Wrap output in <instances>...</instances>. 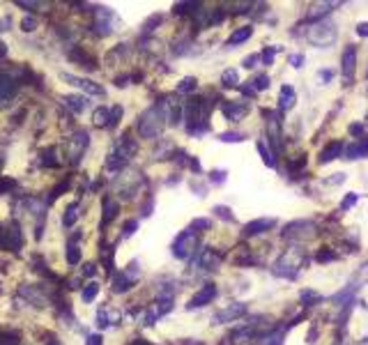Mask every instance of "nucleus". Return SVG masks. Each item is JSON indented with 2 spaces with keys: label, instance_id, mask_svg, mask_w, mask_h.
<instances>
[{
  "label": "nucleus",
  "instance_id": "nucleus-1",
  "mask_svg": "<svg viewBox=\"0 0 368 345\" xmlns=\"http://www.w3.org/2000/svg\"><path fill=\"white\" fill-rule=\"evenodd\" d=\"M184 115H187V131L194 136H200L209 131V104L200 97H191L184 106Z\"/></svg>",
  "mask_w": 368,
  "mask_h": 345
},
{
  "label": "nucleus",
  "instance_id": "nucleus-2",
  "mask_svg": "<svg viewBox=\"0 0 368 345\" xmlns=\"http://www.w3.org/2000/svg\"><path fill=\"white\" fill-rule=\"evenodd\" d=\"M166 125V113H164V104H157L152 106V108H148L143 115H140L138 120V131L143 138H157V136L161 134V129H164Z\"/></svg>",
  "mask_w": 368,
  "mask_h": 345
},
{
  "label": "nucleus",
  "instance_id": "nucleus-3",
  "mask_svg": "<svg viewBox=\"0 0 368 345\" xmlns=\"http://www.w3.org/2000/svg\"><path fill=\"white\" fill-rule=\"evenodd\" d=\"M339 37V30H336V23L329 19L318 21V23H311V28L306 30V40L313 46H320V49H329V46L336 42Z\"/></svg>",
  "mask_w": 368,
  "mask_h": 345
},
{
  "label": "nucleus",
  "instance_id": "nucleus-4",
  "mask_svg": "<svg viewBox=\"0 0 368 345\" xmlns=\"http://www.w3.org/2000/svg\"><path fill=\"white\" fill-rule=\"evenodd\" d=\"M198 246H200V235L196 233V230L187 228L184 233H179V235L175 237L173 255H175V258H179V260H189V258H194V255H196Z\"/></svg>",
  "mask_w": 368,
  "mask_h": 345
},
{
  "label": "nucleus",
  "instance_id": "nucleus-5",
  "mask_svg": "<svg viewBox=\"0 0 368 345\" xmlns=\"http://www.w3.org/2000/svg\"><path fill=\"white\" fill-rule=\"evenodd\" d=\"M134 152H136V143L129 138V134L120 136L118 143H115V147H113V152H111V157H108V168L111 170H120L127 161L131 159V157H134Z\"/></svg>",
  "mask_w": 368,
  "mask_h": 345
},
{
  "label": "nucleus",
  "instance_id": "nucleus-6",
  "mask_svg": "<svg viewBox=\"0 0 368 345\" xmlns=\"http://www.w3.org/2000/svg\"><path fill=\"white\" fill-rule=\"evenodd\" d=\"M299 265H302V251L299 249H290L281 255L276 265H274V274L283 276V279H295L299 272Z\"/></svg>",
  "mask_w": 368,
  "mask_h": 345
},
{
  "label": "nucleus",
  "instance_id": "nucleus-7",
  "mask_svg": "<svg viewBox=\"0 0 368 345\" xmlns=\"http://www.w3.org/2000/svg\"><path fill=\"white\" fill-rule=\"evenodd\" d=\"M313 230H315V223L309 219H302V221H292V223L285 225V230L281 233V235L285 237V240H306V237L313 235Z\"/></svg>",
  "mask_w": 368,
  "mask_h": 345
},
{
  "label": "nucleus",
  "instance_id": "nucleus-8",
  "mask_svg": "<svg viewBox=\"0 0 368 345\" xmlns=\"http://www.w3.org/2000/svg\"><path fill=\"white\" fill-rule=\"evenodd\" d=\"M357 69V49L354 46H345L343 55H341V74H343L345 83H350Z\"/></svg>",
  "mask_w": 368,
  "mask_h": 345
},
{
  "label": "nucleus",
  "instance_id": "nucleus-9",
  "mask_svg": "<svg viewBox=\"0 0 368 345\" xmlns=\"http://www.w3.org/2000/svg\"><path fill=\"white\" fill-rule=\"evenodd\" d=\"M214 297H216V285H214V283H205L203 288H200V290L189 299L187 309H189V311H196V309H200V306L209 304V301H212Z\"/></svg>",
  "mask_w": 368,
  "mask_h": 345
},
{
  "label": "nucleus",
  "instance_id": "nucleus-10",
  "mask_svg": "<svg viewBox=\"0 0 368 345\" xmlns=\"http://www.w3.org/2000/svg\"><path fill=\"white\" fill-rule=\"evenodd\" d=\"M244 313H246V304L237 301V304H230L228 309L214 313L212 320H214V325H226V322H233V320H237V318H242Z\"/></svg>",
  "mask_w": 368,
  "mask_h": 345
},
{
  "label": "nucleus",
  "instance_id": "nucleus-11",
  "mask_svg": "<svg viewBox=\"0 0 368 345\" xmlns=\"http://www.w3.org/2000/svg\"><path fill=\"white\" fill-rule=\"evenodd\" d=\"M168 311H173V297H161V299H157L152 304V309L148 311V315H145V325H155L157 318L166 315Z\"/></svg>",
  "mask_w": 368,
  "mask_h": 345
},
{
  "label": "nucleus",
  "instance_id": "nucleus-12",
  "mask_svg": "<svg viewBox=\"0 0 368 345\" xmlns=\"http://www.w3.org/2000/svg\"><path fill=\"white\" fill-rule=\"evenodd\" d=\"M276 225V219H253L244 225V237H253V235H263L267 230H272Z\"/></svg>",
  "mask_w": 368,
  "mask_h": 345
},
{
  "label": "nucleus",
  "instance_id": "nucleus-13",
  "mask_svg": "<svg viewBox=\"0 0 368 345\" xmlns=\"http://www.w3.org/2000/svg\"><path fill=\"white\" fill-rule=\"evenodd\" d=\"M221 110H224L226 120L230 122H239L244 118V115L249 113V106L242 104V101H226L224 106H221Z\"/></svg>",
  "mask_w": 368,
  "mask_h": 345
},
{
  "label": "nucleus",
  "instance_id": "nucleus-14",
  "mask_svg": "<svg viewBox=\"0 0 368 345\" xmlns=\"http://www.w3.org/2000/svg\"><path fill=\"white\" fill-rule=\"evenodd\" d=\"M161 104H164V110H166V120L173 127L179 125V120H182V106H179V101L173 97V99H166Z\"/></svg>",
  "mask_w": 368,
  "mask_h": 345
},
{
  "label": "nucleus",
  "instance_id": "nucleus-15",
  "mask_svg": "<svg viewBox=\"0 0 368 345\" xmlns=\"http://www.w3.org/2000/svg\"><path fill=\"white\" fill-rule=\"evenodd\" d=\"M334 7H336V3H318V5H313V7L309 10L306 19L313 21V23H318V21H324V16L332 14Z\"/></svg>",
  "mask_w": 368,
  "mask_h": 345
},
{
  "label": "nucleus",
  "instance_id": "nucleus-16",
  "mask_svg": "<svg viewBox=\"0 0 368 345\" xmlns=\"http://www.w3.org/2000/svg\"><path fill=\"white\" fill-rule=\"evenodd\" d=\"M297 101V95H295V88L292 85H281V92H279V110H290Z\"/></svg>",
  "mask_w": 368,
  "mask_h": 345
},
{
  "label": "nucleus",
  "instance_id": "nucleus-17",
  "mask_svg": "<svg viewBox=\"0 0 368 345\" xmlns=\"http://www.w3.org/2000/svg\"><path fill=\"white\" fill-rule=\"evenodd\" d=\"M219 265H221V255L216 253V251H212V249H205V253L200 255V262H198L200 270L214 272V270H219Z\"/></svg>",
  "mask_w": 368,
  "mask_h": 345
},
{
  "label": "nucleus",
  "instance_id": "nucleus-18",
  "mask_svg": "<svg viewBox=\"0 0 368 345\" xmlns=\"http://www.w3.org/2000/svg\"><path fill=\"white\" fill-rule=\"evenodd\" d=\"M65 79H67V81H71V83H74L76 88H81V90L90 92V95H97V97H101V95H104V88H101V85H97V83H92V81L76 79V76H65Z\"/></svg>",
  "mask_w": 368,
  "mask_h": 345
},
{
  "label": "nucleus",
  "instance_id": "nucleus-19",
  "mask_svg": "<svg viewBox=\"0 0 368 345\" xmlns=\"http://www.w3.org/2000/svg\"><path fill=\"white\" fill-rule=\"evenodd\" d=\"M341 150H343V143H341V140H332V143H329V145L320 152V164H329V161L339 159Z\"/></svg>",
  "mask_w": 368,
  "mask_h": 345
},
{
  "label": "nucleus",
  "instance_id": "nucleus-20",
  "mask_svg": "<svg viewBox=\"0 0 368 345\" xmlns=\"http://www.w3.org/2000/svg\"><path fill=\"white\" fill-rule=\"evenodd\" d=\"M253 35V25H244V28H237L233 35L226 40V46H237V44H244L246 40H251Z\"/></svg>",
  "mask_w": 368,
  "mask_h": 345
},
{
  "label": "nucleus",
  "instance_id": "nucleus-21",
  "mask_svg": "<svg viewBox=\"0 0 368 345\" xmlns=\"http://www.w3.org/2000/svg\"><path fill=\"white\" fill-rule=\"evenodd\" d=\"M345 159H368V138H361L354 145H350Z\"/></svg>",
  "mask_w": 368,
  "mask_h": 345
},
{
  "label": "nucleus",
  "instance_id": "nucleus-22",
  "mask_svg": "<svg viewBox=\"0 0 368 345\" xmlns=\"http://www.w3.org/2000/svg\"><path fill=\"white\" fill-rule=\"evenodd\" d=\"M85 147H88V134H85V131H79V134H76V138L71 140V159L79 161Z\"/></svg>",
  "mask_w": 368,
  "mask_h": 345
},
{
  "label": "nucleus",
  "instance_id": "nucleus-23",
  "mask_svg": "<svg viewBox=\"0 0 368 345\" xmlns=\"http://www.w3.org/2000/svg\"><path fill=\"white\" fill-rule=\"evenodd\" d=\"M134 279H136V276H131L129 272L115 274V279H113V290H115V292H125V290H129L131 285H134Z\"/></svg>",
  "mask_w": 368,
  "mask_h": 345
},
{
  "label": "nucleus",
  "instance_id": "nucleus-24",
  "mask_svg": "<svg viewBox=\"0 0 368 345\" xmlns=\"http://www.w3.org/2000/svg\"><path fill=\"white\" fill-rule=\"evenodd\" d=\"M299 301H302L304 306H315L322 301V297H320L315 290H302L299 292Z\"/></svg>",
  "mask_w": 368,
  "mask_h": 345
},
{
  "label": "nucleus",
  "instance_id": "nucleus-25",
  "mask_svg": "<svg viewBox=\"0 0 368 345\" xmlns=\"http://www.w3.org/2000/svg\"><path fill=\"white\" fill-rule=\"evenodd\" d=\"M237 83H239L237 69H226L224 74H221V85H224V88H235Z\"/></svg>",
  "mask_w": 368,
  "mask_h": 345
},
{
  "label": "nucleus",
  "instance_id": "nucleus-26",
  "mask_svg": "<svg viewBox=\"0 0 368 345\" xmlns=\"http://www.w3.org/2000/svg\"><path fill=\"white\" fill-rule=\"evenodd\" d=\"M92 118H95V125L97 127H108L111 125V110L108 108H97Z\"/></svg>",
  "mask_w": 368,
  "mask_h": 345
},
{
  "label": "nucleus",
  "instance_id": "nucleus-27",
  "mask_svg": "<svg viewBox=\"0 0 368 345\" xmlns=\"http://www.w3.org/2000/svg\"><path fill=\"white\" fill-rule=\"evenodd\" d=\"M115 214H118V205H115L111 198H104V225L108 223Z\"/></svg>",
  "mask_w": 368,
  "mask_h": 345
},
{
  "label": "nucleus",
  "instance_id": "nucleus-28",
  "mask_svg": "<svg viewBox=\"0 0 368 345\" xmlns=\"http://www.w3.org/2000/svg\"><path fill=\"white\" fill-rule=\"evenodd\" d=\"M244 138H246V136L239 134V131H224V134H219L221 143H242Z\"/></svg>",
  "mask_w": 368,
  "mask_h": 345
},
{
  "label": "nucleus",
  "instance_id": "nucleus-29",
  "mask_svg": "<svg viewBox=\"0 0 368 345\" xmlns=\"http://www.w3.org/2000/svg\"><path fill=\"white\" fill-rule=\"evenodd\" d=\"M258 152H260V157H263V161H265V166H267V168H274V166H276V161H274L272 152L267 150V145H265L263 140L258 143Z\"/></svg>",
  "mask_w": 368,
  "mask_h": 345
},
{
  "label": "nucleus",
  "instance_id": "nucleus-30",
  "mask_svg": "<svg viewBox=\"0 0 368 345\" xmlns=\"http://www.w3.org/2000/svg\"><path fill=\"white\" fill-rule=\"evenodd\" d=\"M212 212H214L216 216H219V219H226L228 223H235V216H233V212H230V207H226V205H216Z\"/></svg>",
  "mask_w": 368,
  "mask_h": 345
},
{
  "label": "nucleus",
  "instance_id": "nucleus-31",
  "mask_svg": "<svg viewBox=\"0 0 368 345\" xmlns=\"http://www.w3.org/2000/svg\"><path fill=\"white\" fill-rule=\"evenodd\" d=\"M279 46H267V49H263V53H260V58H263V62L265 65H272L274 62V55L279 53Z\"/></svg>",
  "mask_w": 368,
  "mask_h": 345
},
{
  "label": "nucleus",
  "instance_id": "nucleus-32",
  "mask_svg": "<svg viewBox=\"0 0 368 345\" xmlns=\"http://www.w3.org/2000/svg\"><path fill=\"white\" fill-rule=\"evenodd\" d=\"M251 85L255 88V92H258V90H267V88H269V76L267 74H258L253 81H251Z\"/></svg>",
  "mask_w": 368,
  "mask_h": 345
},
{
  "label": "nucleus",
  "instance_id": "nucleus-33",
  "mask_svg": "<svg viewBox=\"0 0 368 345\" xmlns=\"http://www.w3.org/2000/svg\"><path fill=\"white\" fill-rule=\"evenodd\" d=\"M196 90V79L194 76H189V79H182V83L177 85V92H182V95H187V92Z\"/></svg>",
  "mask_w": 368,
  "mask_h": 345
},
{
  "label": "nucleus",
  "instance_id": "nucleus-34",
  "mask_svg": "<svg viewBox=\"0 0 368 345\" xmlns=\"http://www.w3.org/2000/svg\"><path fill=\"white\" fill-rule=\"evenodd\" d=\"M357 200H359V194H354V191H350L348 196H345L343 200H341V210H350V207H354L357 205Z\"/></svg>",
  "mask_w": 368,
  "mask_h": 345
},
{
  "label": "nucleus",
  "instance_id": "nucleus-35",
  "mask_svg": "<svg viewBox=\"0 0 368 345\" xmlns=\"http://www.w3.org/2000/svg\"><path fill=\"white\" fill-rule=\"evenodd\" d=\"M81 260V249L76 244H69V251H67V262L69 265H76Z\"/></svg>",
  "mask_w": 368,
  "mask_h": 345
},
{
  "label": "nucleus",
  "instance_id": "nucleus-36",
  "mask_svg": "<svg viewBox=\"0 0 368 345\" xmlns=\"http://www.w3.org/2000/svg\"><path fill=\"white\" fill-rule=\"evenodd\" d=\"M189 228H191V230H196V233H200V230L212 228V221H209V219H196V221H191Z\"/></svg>",
  "mask_w": 368,
  "mask_h": 345
},
{
  "label": "nucleus",
  "instance_id": "nucleus-37",
  "mask_svg": "<svg viewBox=\"0 0 368 345\" xmlns=\"http://www.w3.org/2000/svg\"><path fill=\"white\" fill-rule=\"evenodd\" d=\"M97 292H99V285H97V283H90L88 288L83 290V301H92L97 297Z\"/></svg>",
  "mask_w": 368,
  "mask_h": 345
},
{
  "label": "nucleus",
  "instance_id": "nucleus-38",
  "mask_svg": "<svg viewBox=\"0 0 368 345\" xmlns=\"http://www.w3.org/2000/svg\"><path fill=\"white\" fill-rule=\"evenodd\" d=\"M67 104H69L76 113H81V110L85 108V99H83V97H67Z\"/></svg>",
  "mask_w": 368,
  "mask_h": 345
},
{
  "label": "nucleus",
  "instance_id": "nucleus-39",
  "mask_svg": "<svg viewBox=\"0 0 368 345\" xmlns=\"http://www.w3.org/2000/svg\"><path fill=\"white\" fill-rule=\"evenodd\" d=\"M194 7H200V3H177V5H175V14H184V12H194Z\"/></svg>",
  "mask_w": 368,
  "mask_h": 345
},
{
  "label": "nucleus",
  "instance_id": "nucleus-40",
  "mask_svg": "<svg viewBox=\"0 0 368 345\" xmlns=\"http://www.w3.org/2000/svg\"><path fill=\"white\" fill-rule=\"evenodd\" d=\"M334 258H336V253H334V251H329V249L318 251V255H315V260H318V262H329V260H334Z\"/></svg>",
  "mask_w": 368,
  "mask_h": 345
},
{
  "label": "nucleus",
  "instance_id": "nucleus-41",
  "mask_svg": "<svg viewBox=\"0 0 368 345\" xmlns=\"http://www.w3.org/2000/svg\"><path fill=\"white\" fill-rule=\"evenodd\" d=\"M207 177H209V182H214V184H221V182H226V170H212Z\"/></svg>",
  "mask_w": 368,
  "mask_h": 345
},
{
  "label": "nucleus",
  "instance_id": "nucleus-42",
  "mask_svg": "<svg viewBox=\"0 0 368 345\" xmlns=\"http://www.w3.org/2000/svg\"><path fill=\"white\" fill-rule=\"evenodd\" d=\"M288 62H290V67L299 69V67H304V55H302V53H292V55L288 58Z\"/></svg>",
  "mask_w": 368,
  "mask_h": 345
},
{
  "label": "nucleus",
  "instance_id": "nucleus-43",
  "mask_svg": "<svg viewBox=\"0 0 368 345\" xmlns=\"http://www.w3.org/2000/svg\"><path fill=\"white\" fill-rule=\"evenodd\" d=\"M258 60H260V53H253V55H246V58L242 60V65L246 67V69H253L255 62H258Z\"/></svg>",
  "mask_w": 368,
  "mask_h": 345
},
{
  "label": "nucleus",
  "instance_id": "nucleus-44",
  "mask_svg": "<svg viewBox=\"0 0 368 345\" xmlns=\"http://www.w3.org/2000/svg\"><path fill=\"white\" fill-rule=\"evenodd\" d=\"M76 214H79V212H76V205H71L69 210H67V214H65V225H71V223H74Z\"/></svg>",
  "mask_w": 368,
  "mask_h": 345
},
{
  "label": "nucleus",
  "instance_id": "nucleus-45",
  "mask_svg": "<svg viewBox=\"0 0 368 345\" xmlns=\"http://www.w3.org/2000/svg\"><path fill=\"white\" fill-rule=\"evenodd\" d=\"M318 79L322 81V83H329V81L334 79V71H332V69H320V71H318Z\"/></svg>",
  "mask_w": 368,
  "mask_h": 345
},
{
  "label": "nucleus",
  "instance_id": "nucleus-46",
  "mask_svg": "<svg viewBox=\"0 0 368 345\" xmlns=\"http://www.w3.org/2000/svg\"><path fill=\"white\" fill-rule=\"evenodd\" d=\"M265 345H283V336H281V334L269 336V338L265 340Z\"/></svg>",
  "mask_w": 368,
  "mask_h": 345
},
{
  "label": "nucleus",
  "instance_id": "nucleus-47",
  "mask_svg": "<svg viewBox=\"0 0 368 345\" xmlns=\"http://www.w3.org/2000/svg\"><path fill=\"white\" fill-rule=\"evenodd\" d=\"M242 95H246V97H253V95H255V88L251 85V81H249V83H244V85H242Z\"/></svg>",
  "mask_w": 368,
  "mask_h": 345
},
{
  "label": "nucleus",
  "instance_id": "nucleus-48",
  "mask_svg": "<svg viewBox=\"0 0 368 345\" xmlns=\"http://www.w3.org/2000/svg\"><path fill=\"white\" fill-rule=\"evenodd\" d=\"M357 35L359 37H368V23L366 21H361V23L357 25Z\"/></svg>",
  "mask_w": 368,
  "mask_h": 345
},
{
  "label": "nucleus",
  "instance_id": "nucleus-49",
  "mask_svg": "<svg viewBox=\"0 0 368 345\" xmlns=\"http://www.w3.org/2000/svg\"><path fill=\"white\" fill-rule=\"evenodd\" d=\"M329 184H341V182H345V173H336V177H329Z\"/></svg>",
  "mask_w": 368,
  "mask_h": 345
},
{
  "label": "nucleus",
  "instance_id": "nucleus-50",
  "mask_svg": "<svg viewBox=\"0 0 368 345\" xmlns=\"http://www.w3.org/2000/svg\"><path fill=\"white\" fill-rule=\"evenodd\" d=\"M134 230H136V221H127V223H125V237L131 235Z\"/></svg>",
  "mask_w": 368,
  "mask_h": 345
},
{
  "label": "nucleus",
  "instance_id": "nucleus-51",
  "mask_svg": "<svg viewBox=\"0 0 368 345\" xmlns=\"http://www.w3.org/2000/svg\"><path fill=\"white\" fill-rule=\"evenodd\" d=\"M363 127L361 125H350V134H361Z\"/></svg>",
  "mask_w": 368,
  "mask_h": 345
},
{
  "label": "nucleus",
  "instance_id": "nucleus-52",
  "mask_svg": "<svg viewBox=\"0 0 368 345\" xmlns=\"http://www.w3.org/2000/svg\"><path fill=\"white\" fill-rule=\"evenodd\" d=\"M32 25H35V21H32V19H25L23 21V30H32Z\"/></svg>",
  "mask_w": 368,
  "mask_h": 345
},
{
  "label": "nucleus",
  "instance_id": "nucleus-53",
  "mask_svg": "<svg viewBox=\"0 0 368 345\" xmlns=\"http://www.w3.org/2000/svg\"><path fill=\"white\" fill-rule=\"evenodd\" d=\"M131 345H152V343H150V340H145V338H136Z\"/></svg>",
  "mask_w": 368,
  "mask_h": 345
},
{
  "label": "nucleus",
  "instance_id": "nucleus-54",
  "mask_svg": "<svg viewBox=\"0 0 368 345\" xmlns=\"http://www.w3.org/2000/svg\"><path fill=\"white\" fill-rule=\"evenodd\" d=\"M88 345H101V338L99 336H92V338H90V343Z\"/></svg>",
  "mask_w": 368,
  "mask_h": 345
},
{
  "label": "nucleus",
  "instance_id": "nucleus-55",
  "mask_svg": "<svg viewBox=\"0 0 368 345\" xmlns=\"http://www.w3.org/2000/svg\"><path fill=\"white\" fill-rule=\"evenodd\" d=\"M85 274H95V265H85Z\"/></svg>",
  "mask_w": 368,
  "mask_h": 345
},
{
  "label": "nucleus",
  "instance_id": "nucleus-56",
  "mask_svg": "<svg viewBox=\"0 0 368 345\" xmlns=\"http://www.w3.org/2000/svg\"><path fill=\"white\" fill-rule=\"evenodd\" d=\"M357 345H368V338H363V340H359Z\"/></svg>",
  "mask_w": 368,
  "mask_h": 345
},
{
  "label": "nucleus",
  "instance_id": "nucleus-57",
  "mask_svg": "<svg viewBox=\"0 0 368 345\" xmlns=\"http://www.w3.org/2000/svg\"><path fill=\"white\" fill-rule=\"evenodd\" d=\"M366 122H368V113H366Z\"/></svg>",
  "mask_w": 368,
  "mask_h": 345
}]
</instances>
